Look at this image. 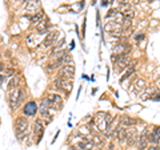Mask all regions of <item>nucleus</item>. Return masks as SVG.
<instances>
[{"label": "nucleus", "mask_w": 160, "mask_h": 150, "mask_svg": "<svg viewBox=\"0 0 160 150\" xmlns=\"http://www.w3.org/2000/svg\"><path fill=\"white\" fill-rule=\"evenodd\" d=\"M50 108H51V102L48 100V97L43 98V101L40 104V112H47V110H50Z\"/></svg>", "instance_id": "nucleus-20"}, {"label": "nucleus", "mask_w": 160, "mask_h": 150, "mask_svg": "<svg viewBox=\"0 0 160 150\" xmlns=\"http://www.w3.org/2000/svg\"><path fill=\"white\" fill-rule=\"evenodd\" d=\"M43 132H44V129H43V124H41V121L40 120H38V121L35 122V133H36V136H38V142L40 141V138H41V136H43Z\"/></svg>", "instance_id": "nucleus-16"}, {"label": "nucleus", "mask_w": 160, "mask_h": 150, "mask_svg": "<svg viewBox=\"0 0 160 150\" xmlns=\"http://www.w3.org/2000/svg\"><path fill=\"white\" fill-rule=\"evenodd\" d=\"M44 35H46V33H31V35L27 37V44H28V46L33 48V46H36L38 44H40L44 39Z\"/></svg>", "instance_id": "nucleus-5"}, {"label": "nucleus", "mask_w": 160, "mask_h": 150, "mask_svg": "<svg viewBox=\"0 0 160 150\" xmlns=\"http://www.w3.org/2000/svg\"><path fill=\"white\" fill-rule=\"evenodd\" d=\"M70 150H79V149H76L75 146H72V147H70Z\"/></svg>", "instance_id": "nucleus-32"}, {"label": "nucleus", "mask_w": 160, "mask_h": 150, "mask_svg": "<svg viewBox=\"0 0 160 150\" xmlns=\"http://www.w3.org/2000/svg\"><path fill=\"white\" fill-rule=\"evenodd\" d=\"M48 100L51 102V106H55L56 109H60L63 102H61V97L58 94H50L48 96Z\"/></svg>", "instance_id": "nucleus-11"}, {"label": "nucleus", "mask_w": 160, "mask_h": 150, "mask_svg": "<svg viewBox=\"0 0 160 150\" xmlns=\"http://www.w3.org/2000/svg\"><path fill=\"white\" fill-rule=\"evenodd\" d=\"M117 12H119L117 9H114V8L110 9V11H108V13H107V18H114V16L117 13Z\"/></svg>", "instance_id": "nucleus-24"}, {"label": "nucleus", "mask_w": 160, "mask_h": 150, "mask_svg": "<svg viewBox=\"0 0 160 150\" xmlns=\"http://www.w3.org/2000/svg\"><path fill=\"white\" fill-rule=\"evenodd\" d=\"M14 73H15L14 69H6V76H11V75H14Z\"/></svg>", "instance_id": "nucleus-27"}, {"label": "nucleus", "mask_w": 160, "mask_h": 150, "mask_svg": "<svg viewBox=\"0 0 160 150\" xmlns=\"http://www.w3.org/2000/svg\"><path fill=\"white\" fill-rule=\"evenodd\" d=\"M115 1H117L119 4H124V3H127V0H115Z\"/></svg>", "instance_id": "nucleus-28"}, {"label": "nucleus", "mask_w": 160, "mask_h": 150, "mask_svg": "<svg viewBox=\"0 0 160 150\" xmlns=\"http://www.w3.org/2000/svg\"><path fill=\"white\" fill-rule=\"evenodd\" d=\"M36 29H38L39 33H46V32L48 31V20L44 18L41 21H39V23L36 24Z\"/></svg>", "instance_id": "nucleus-14"}, {"label": "nucleus", "mask_w": 160, "mask_h": 150, "mask_svg": "<svg viewBox=\"0 0 160 150\" xmlns=\"http://www.w3.org/2000/svg\"><path fill=\"white\" fill-rule=\"evenodd\" d=\"M131 3H134V4H139V3H140V0H132Z\"/></svg>", "instance_id": "nucleus-31"}, {"label": "nucleus", "mask_w": 160, "mask_h": 150, "mask_svg": "<svg viewBox=\"0 0 160 150\" xmlns=\"http://www.w3.org/2000/svg\"><path fill=\"white\" fill-rule=\"evenodd\" d=\"M38 7H39V0H36V1H29L26 6V9L27 11H36Z\"/></svg>", "instance_id": "nucleus-21"}, {"label": "nucleus", "mask_w": 160, "mask_h": 150, "mask_svg": "<svg viewBox=\"0 0 160 150\" xmlns=\"http://www.w3.org/2000/svg\"><path fill=\"white\" fill-rule=\"evenodd\" d=\"M128 51H129V49L127 48L125 44H116V45L112 48V53H114V55H117V56H122V55H124V53H128Z\"/></svg>", "instance_id": "nucleus-12"}, {"label": "nucleus", "mask_w": 160, "mask_h": 150, "mask_svg": "<svg viewBox=\"0 0 160 150\" xmlns=\"http://www.w3.org/2000/svg\"><path fill=\"white\" fill-rule=\"evenodd\" d=\"M142 39H144V33H140V35H136V36H135V40H136V41H140Z\"/></svg>", "instance_id": "nucleus-26"}, {"label": "nucleus", "mask_w": 160, "mask_h": 150, "mask_svg": "<svg viewBox=\"0 0 160 150\" xmlns=\"http://www.w3.org/2000/svg\"><path fill=\"white\" fill-rule=\"evenodd\" d=\"M128 53H124V55L119 56V58H117L116 61V65L119 66V68H122V69H125L128 65H131V58L128 57Z\"/></svg>", "instance_id": "nucleus-8"}, {"label": "nucleus", "mask_w": 160, "mask_h": 150, "mask_svg": "<svg viewBox=\"0 0 160 150\" xmlns=\"http://www.w3.org/2000/svg\"><path fill=\"white\" fill-rule=\"evenodd\" d=\"M149 97H151V100L152 101H160V94H152V96H149Z\"/></svg>", "instance_id": "nucleus-25"}, {"label": "nucleus", "mask_w": 160, "mask_h": 150, "mask_svg": "<svg viewBox=\"0 0 160 150\" xmlns=\"http://www.w3.org/2000/svg\"><path fill=\"white\" fill-rule=\"evenodd\" d=\"M91 150H97V149H91Z\"/></svg>", "instance_id": "nucleus-34"}, {"label": "nucleus", "mask_w": 160, "mask_h": 150, "mask_svg": "<svg viewBox=\"0 0 160 150\" xmlns=\"http://www.w3.org/2000/svg\"><path fill=\"white\" fill-rule=\"evenodd\" d=\"M135 69H136V63L131 64V65H129V66H128V68H127V69H125V72L123 73L122 78H120V82H123V81H125L128 77H129V76H132V75H134Z\"/></svg>", "instance_id": "nucleus-13"}, {"label": "nucleus", "mask_w": 160, "mask_h": 150, "mask_svg": "<svg viewBox=\"0 0 160 150\" xmlns=\"http://www.w3.org/2000/svg\"><path fill=\"white\" fill-rule=\"evenodd\" d=\"M92 142H93V145H102L103 144V139L100 138L99 136H93L92 137Z\"/></svg>", "instance_id": "nucleus-23"}, {"label": "nucleus", "mask_w": 160, "mask_h": 150, "mask_svg": "<svg viewBox=\"0 0 160 150\" xmlns=\"http://www.w3.org/2000/svg\"><path fill=\"white\" fill-rule=\"evenodd\" d=\"M104 1H107V3H111V1H112V0H104Z\"/></svg>", "instance_id": "nucleus-33"}, {"label": "nucleus", "mask_w": 160, "mask_h": 150, "mask_svg": "<svg viewBox=\"0 0 160 150\" xmlns=\"http://www.w3.org/2000/svg\"><path fill=\"white\" fill-rule=\"evenodd\" d=\"M43 19H44L43 11H39L38 13H35V15H33V16L31 18V23H32V24H35V25H36V24H38L39 21H41Z\"/></svg>", "instance_id": "nucleus-19"}, {"label": "nucleus", "mask_w": 160, "mask_h": 150, "mask_svg": "<svg viewBox=\"0 0 160 150\" xmlns=\"http://www.w3.org/2000/svg\"><path fill=\"white\" fill-rule=\"evenodd\" d=\"M36 112H38V105H36V102H33V101L27 102L26 106H24V113H26L27 115H33Z\"/></svg>", "instance_id": "nucleus-10"}, {"label": "nucleus", "mask_w": 160, "mask_h": 150, "mask_svg": "<svg viewBox=\"0 0 160 150\" xmlns=\"http://www.w3.org/2000/svg\"><path fill=\"white\" fill-rule=\"evenodd\" d=\"M156 87L160 89V77H159V78H156Z\"/></svg>", "instance_id": "nucleus-29"}, {"label": "nucleus", "mask_w": 160, "mask_h": 150, "mask_svg": "<svg viewBox=\"0 0 160 150\" xmlns=\"http://www.w3.org/2000/svg\"><path fill=\"white\" fill-rule=\"evenodd\" d=\"M8 104L9 106H11L12 110L18 109L19 105H20V102L24 100V90L20 89V88H18V89L12 90V92L8 93Z\"/></svg>", "instance_id": "nucleus-1"}, {"label": "nucleus", "mask_w": 160, "mask_h": 150, "mask_svg": "<svg viewBox=\"0 0 160 150\" xmlns=\"http://www.w3.org/2000/svg\"><path fill=\"white\" fill-rule=\"evenodd\" d=\"M148 141L155 145L159 144L160 142V126H155L152 129L151 134H148Z\"/></svg>", "instance_id": "nucleus-7"}, {"label": "nucleus", "mask_w": 160, "mask_h": 150, "mask_svg": "<svg viewBox=\"0 0 160 150\" xmlns=\"http://www.w3.org/2000/svg\"><path fill=\"white\" fill-rule=\"evenodd\" d=\"M58 33L59 32H50L48 36L44 39V46L46 48H50V46H53L58 44Z\"/></svg>", "instance_id": "nucleus-6"}, {"label": "nucleus", "mask_w": 160, "mask_h": 150, "mask_svg": "<svg viewBox=\"0 0 160 150\" xmlns=\"http://www.w3.org/2000/svg\"><path fill=\"white\" fill-rule=\"evenodd\" d=\"M148 134H147L146 132L143 133L142 136L137 138V147H139V150H146L147 149V145H148Z\"/></svg>", "instance_id": "nucleus-9"}, {"label": "nucleus", "mask_w": 160, "mask_h": 150, "mask_svg": "<svg viewBox=\"0 0 160 150\" xmlns=\"http://www.w3.org/2000/svg\"><path fill=\"white\" fill-rule=\"evenodd\" d=\"M73 76H75V66L73 64H65L60 68V77H65V78H71L72 80Z\"/></svg>", "instance_id": "nucleus-4"}, {"label": "nucleus", "mask_w": 160, "mask_h": 150, "mask_svg": "<svg viewBox=\"0 0 160 150\" xmlns=\"http://www.w3.org/2000/svg\"><path fill=\"white\" fill-rule=\"evenodd\" d=\"M28 132V121L26 117H18L16 122H15V133L18 138H23Z\"/></svg>", "instance_id": "nucleus-2"}, {"label": "nucleus", "mask_w": 160, "mask_h": 150, "mask_svg": "<svg viewBox=\"0 0 160 150\" xmlns=\"http://www.w3.org/2000/svg\"><path fill=\"white\" fill-rule=\"evenodd\" d=\"M129 8H131V6H129V4H128V3L120 4V7H119V12H122V13H123V12H125V11H127V9H129Z\"/></svg>", "instance_id": "nucleus-22"}, {"label": "nucleus", "mask_w": 160, "mask_h": 150, "mask_svg": "<svg viewBox=\"0 0 160 150\" xmlns=\"http://www.w3.org/2000/svg\"><path fill=\"white\" fill-rule=\"evenodd\" d=\"M135 124H136V120L135 118L127 117V115L120 117V125H122V126H132V125H135Z\"/></svg>", "instance_id": "nucleus-15"}, {"label": "nucleus", "mask_w": 160, "mask_h": 150, "mask_svg": "<svg viewBox=\"0 0 160 150\" xmlns=\"http://www.w3.org/2000/svg\"><path fill=\"white\" fill-rule=\"evenodd\" d=\"M18 82H19V77L18 76H15V77L8 82V85H7V90H8V93L12 92V90H15V89H18Z\"/></svg>", "instance_id": "nucleus-17"}, {"label": "nucleus", "mask_w": 160, "mask_h": 150, "mask_svg": "<svg viewBox=\"0 0 160 150\" xmlns=\"http://www.w3.org/2000/svg\"><path fill=\"white\" fill-rule=\"evenodd\" d=\"M72 80L65 77H59L55 80V88H59V89H64L65 92H71L72 89Z\"/></svg>", "instance_id": "nucleus-3"}, {"label": "nucleus", "mask_w": 160, "mask_h": 150, "mask_svg": "<svg viewBox=\"0 0 160 150\" xmlns=\"http://www.w3.org/2000/svg\"><path fill=\"white\" fill-rule=\"evenodd\" d=\"M146 80L144 78H137L136 81H135V84H134V87H135V90H142V89H146Z\"/></svg>", "instance_id": "nucleus-18"}, {"label": "nucleus", "mask_w": 160, "mask_h": 150, "mask_svg": "<svg viewBox=\"0 0 160 150\" xmlns=\"http://www.w3.org/2000/svg\"><path fill=\"white\" fill-rule=\"evenodd\" d=\"M147 150H160L157 146H152V147H149V149H147Z\"/></svg>", "instance_id": "nucleus-30"}]
</instances>
